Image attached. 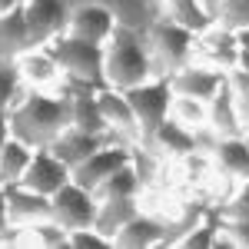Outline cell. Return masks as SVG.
<instances>
[{
    "label": "cell",
    "instance_id": "cell-1",
    "mask_svg": "<svg viewBox=\"0 0 249 249\" xmlns=\"http://www.w3.org/2000/svg\"><path fill=\"white\" fill-rule=\"evenodd\" d=\"M10 133L34 150H47L70 126V93L67 90H27L10 107Z\"/></svg>",
    "mask_w": 249,
    "mask_h": 249
},
{
    "label": "cell",
    "instance_id": "cell-2",
    "mask_svg": "<svg viewBox=\"0 0 249 249\" xmlns=\"http://www.w3.org/2000/svg\"><path fill=\"white\" fill-rule=\"evenodd\" d=\"M103 73H107V87H116V90H130L153 80V60L146 50L143 30L116 23L113 34L103 43Z\"/></svg>",
    "mask_w": 249,
    "mask_h": 249
},
{
    "label": "cell",
    "instance_id": "cell-3",
    "mask_svg": "<svg viewBox=\"0 0 249 249\" xmlns=\"http://www.w3.org/2000/svg\"><path fill=\"white\" fill-rule=\"evenodd\" d=\"M53 60L63 70V83L67 87H90V90H103L107 87V73H103V43H90V40L70 37L67 30L50 37L43 43Z\"/></svg>",
    "mask_w": 249,
    "mask_h": 249
},
{
    "label": "cell",
    "instance_id": "cell-4",
    "mask_svg": "<svg viewBox=\"0 0 249 249\" xmlns=\"http://www.w3.org/2000/svg\"><path fill=\"white\" fill-rule=\"evenodd\" d=\"M143 37H146V50H150V60H153V77H170L173 70L193 63L196 34L190 27L176 23L173 17H166V14H160L143 30Z\"/></svg>",
    "mask_w": 249,
    "mask_h": 249
},
{
    "label": "cell",
    "instance_id": "cell-5",
    "mask_svg": "<svg viewBox=\"0 0 249 249\" xmlns=\"http://www.w3.org/2000/svg\"><path fill=\"white\" fill-rule=\"evenodd\" d=\"M130 107L136 113V123H140V146H146L153 133L160 130V123L170 116V100H173V90H170V80L166 77H153L140 87H130L123 90Z\"/></svg>",
    "mask_w": 249,
    "mask_h": 249
},
{
    "label": "cell",
    "instance_id": "cell-6",
    "mask_svg": "<svg viewBox=\"0 0 249 249\" xmlns=\"http://www.w3.org/2000/svg\"><path fill=\"white\" fill-rule=\"evenodd\" d=\"M77 0H23V17L30 27V43L43 47L50 37H57L70 23V10Z\"/></svg>",
    "mask_w": 249,
    "mask_h": 249
},
{
    "label": "cell",
    "instance_id": "cell-7",
    "mask_svg": "<svg viewBox=\"0 0 249 249\" xmlns=\"http://www.w3.org/2000/svg\"><path fill=\"white\" fill-rule=\"evenodd\" d=\"M50 216L57 219L60 226H67V230L93 226V219H96V196L70 179L67 186H60V190L50 196Z\"/></svg>",
    "mask_w": 249,
    "mask_h": 249
},
{
    "label": "cell",
    "instance_id": "cell-8",
    "mask_svg": "<svg viewBox=\"0 0 249 249\" xmlns=\"http://www.w3.org/2000/svg\"><path fill=\"white\" fill-rule=\"evenodd\" d=\"M133 146L130 143H107V146H100L93 156H87L80 166H73V183L93 193L110 173H116L120 166H126L133 160Z\"/></svg>",
    "mask_w": 249,
    "mask_h": 249
},
{
    "label": "cell",
    "instance_id": "cell-9",
    "mask_svg": "<svg viewBox=\"0 0 249 249\" xmlns=\"http://www.w3.org/2000/svg\"><path fill=\"white\" fill-rule=\"evenodd\" d=\"M107 143H126V140H120L116 133H87V130H77V126H67L47 150L73 170V166H80L87 156H93L96 150L107 146ZM130 146H133V143H130Z\"/></svg>",
    "mask_w": 249,
    "mask_h": 249
},
{
    "label": "cell",
    "instance_id": "cell-10",
    "mask_svg": "<svg viewBox=\"0 0 249 249\" xmlns=\"http://www.w3.org/2000/svg\"><path fill=\"white\" fill-rule=\"evenodd\" d=\"M70 179H73V170H70L63 160H57L50 150H34V160H30V166L23 173L20 186L40 193V196H53V193H57L60 186H67Z\"/></svg>",
    "mask_w": 249,
    "mask_h": 249
},
{
    "label": "cell",
    "instance_id": "cell-11",
    "mask_svg": "<svg viewBox=\"0 0 249 249\" xmlns=\"http://www.w3.org/2000/svg\"><path fill=\"white\" fill-rule=\"evenodd\" d=\"M116 17L96 0H77L73 10H70V23H67V34L80 40H90V43H107V37L113 34Z\"/></svg>",
    "mask_w": 249,
    "mask_h": 249
},
{
    "label": "cell",
    "instance_id": "cell-12",
    "mask_svg": "<svg viewBox=\"0 0 249 249\" xmlns=\"http://www.w3.org/2000/svg\"><path fill=\"white\" fill-rule=\"evenodd\" d=\"M236 57H239L236 30L219 27V23H210L203 34H196V53H193V60L210 63V67H219V70L230 73L232 67H236Z\"/></svg>",
    "mask_w": 249,
    "mask_h": 249
},
{
    "label": "cell",
    "instance_id": "cell-13",
    "mask_svg": "<svg viewBox=\"0 0 249 249\" xmlns=\"http://www.w3.org/2000/svg\"><path fill=\"white\" fill-rule=\"evenodd\" d=\"M166 80H170V90H173V93L196 96V100H206V103H210V96L216 93V90H219V83L226 80V70L193 60V63H186V67L173 70Z\"/></svg>",
    "mask_w": 249,
    "mask_h": 249
},
{
    "label": "cell",
    "instance_id": "cell-14",
    "mask_svg": "<svg viewBox=\"0 0 249 249\" xmlns=\"http://www.w3.org/2000/svg\"><path fill=\"white\" fill-rule=\"evenodd\" d=\"M17 70L30 90H60L63 87V70L53 60L47 47H30L17 57Z\"/></svg>",
    "mask_w": 249,
    "mask_h": 249
},
{
    "label": "cell",
    "instance_id": "cell-15",
    "mask_svg": "<svg viewBox=\"0 0 249 249\" xmlns=\"http://www.w3.org/2000/svg\"><path fill=\"white\" fill-rule=\"evenodd\" d=\"M96 103L103 110V120H107L110 133H116L126 143H140V123H136V113H133V107H130V100H126L123 90L103 87V90H96Z\"/></svg>",
    "mask_w": 249,
    "mask_h": 249
},
{
    "label": "cell",
    "instance_id": "cell-16",
    "mask_svg": "<svg viewBox=\"0 0 249 249\" xmlns=\"http://www.w3.org/2000/svg\"><path fill=\"white\" fill-rule=\"evenodd\" d=\"M3 199H7V219H10V226L27 230V226H34V223L50 216V196H40V193L27 190L20 183L7 186Z\"/></svg>",
    "mask_w": 249,
    "mask_h": 249
},
{
    "label": "cell",
    "instance_id": "cell-17",
    "mask_svg": "<svg viewBox=\"0 0 249 249\" xmlns=\"http://www.w3.org/2000/svg\"><path fill=\"white\" fill-rule=\"evenodd\" d=\"M146 150L156 156H170V160H183L186 153L193 150H203V143H199V130H190V126H183V123H176V120H163L160 123V130L153 133V140L146 143Z\"/></svg>",
    "mask_w": 249,
    "mask_h": 249
},
{
    "label": "cell",
    "instance_id": "cell-18",
    "mask_svg": "<svg viewBox=\"0 0 249 249\" xmlns=\"http://www.w3.org/2000/svg\"><path fill=\"white\" fill-rule=\"evenodd\" d=\"M213 166L219 173H226L232 176L236 183H243L249 179V136H219L216 143H213Z\"/></svg>",
    "mask_w": 249,
    "mask_h": 249
},
{
    "label": "cell",
    "instance_id": "cell-19",
    "mask_svg": "<svg viewBox=\"0 0 249 249\" xmlns=\"http://www.w3.org/2000/svg\"><path fill=\"white\" fill-rule=\"evenodd\" d=\"M70 93V126L77 130H87V133H110L107 120H103V110L96 103V90L90 87H60Z\"/></svg>",
    "mask_w": 249,
    "mask_h": 249
},
{
    "label": "cell",
    "instance_id": "cell-20",
    "mask_svg": "<svg viewBox=\"0 0 249 249\" xmlns=\"http://www.w3.org/2000/svg\"><path fill=\"white\" fill-rule=\"evenodd\" d=\"M163 236H166V223H160L156 216L140 210L133 219L113 236V246H120V249H150V246H160Z\"/></svg>",
    "mask_w": 249,
    "mask_h": 249
},
{
    "label": "cell",
    "instance_id": "cell-21",
    "mask_svg": "<svg viewBox=\"0 0 249 249\" xmlns=\"http://www.w3.org/2000/svg\"><path fill=\"white\" fill-rule=\"evenodd\" d=\"M210 130L216 136H243V123H239V113H236V96H232L230 87V73L219 83V90L210 96Z\"/></svg>",
    "mask_w": 249,
    "mask_h": 249
},
{
    "label": "cell",
    "instance_id": "cell-22",
    "mask_svg": "<svg viewBox=\"0 0 249 249\" xmlns=\"http://www.w3.org/2000/svg\"><path fill=\"white\" fill-rule=\"evenodd\" d=\"M30 27L23 17V3L10 14H0V60H17L23 50H30Z\"/></svg>",
    "mask_w": 249,
    "mask_h": 249
},
{
    "label": "cell",
    "instance_id": "cell-23",
    "mask_svg": "<svg viewBox=\"0 0 249 249\" xmlns=\"http://www.w3.org/2000/svg\"><path fill=\"white\" fill-rule=\"evenodd\" d=\"M96 3H103L116 17V23H126V27H136V30H146L163 14L160 0H96Z\"/></svg>",
    "mask_w": 249,
    "mask_h": 249
},
{
    "label": "cell",
    "instance_id": "cell-24",
    "mask_svg": "<svg viewBox=\"0 0 249 249\" xmlns=\"http://www.w3.org/2000/svg\"><path fill=\"white\" fill-rule=\"evenodd\" d=\"M136 213H140L136 196H130V199H100V203H96V219H93V226L103 232V236H110V239H113V236L123 230L130 219H133Z\"/></svg>",
    "mask_w": 249,
    "mask_h": 249
},
{
    "label": "cell",
    "instance_id": "cell-25",
    "mask_svg": "<svg viewBox=\"0 0 249 249\" xmlns=\"http://www.w3.org/2000/svg\"><path fill=\"white\" fill-rule=\"evenodd\" d=\"M30 160H34V146H27L23 140L10 136L7 146L0 150V190L20 183L23 173H27V166H30Z\"/></svg>",
    "mask_w": 249,
    "mask_h": 249
},
{
    "label": "cell",
    "instance_id": "cell-26",
    "mask_svg": "<svg viewBox=\"0 0 249 249\" xmlns=\"http://www.w3.org/2000/svg\"><path fill=\"white\" fill-rule=\"evenodd\" d=\"M140 173H136V166H133V160L126 163V166H120L116 173H110L100 186L93 190V196H96V203L100 199H130V196H136L140 193Z\"/></svg>",
    "mask_w": 249,
    "mask_h": 249
},
{
    "label": "cell",
    "instance_id": "cell-27",
    "mask_svg": "<svg viewBox=\"0 0 249 249\" xmlns=\"http://www.w3.org/2000/svg\"><path fill=\"white\" fill-rule=\"evenodd\" d=\"M160 7H163L166 17H173L176 23H183V27H190L193 34H203L213 23L199 0H160Z\"/></svg>",
    "mask_w": 249,
    "mask_h": 249
},
{
    "label": "cell",
    "instance_id": "cell-28",
    "mask_svg": "<svg viewBox=\"0 0 249 249\" xmlns=\"http://www.w3.org/2000/svg\"><path fill=\"white\" fill-rule=\"evenodd\" d=\"M170 120L190 126V130H203L206 120H210V103L206 100H196V96H183V93H173L170 100Z\"/></svg>",
    "mask_w": 249,
    "mask_h": 249
},
{
    "label": "cell",
    "instance_id": "cell-29",
    "mask_svg": "<svg viewBox=\"0 0 249 249\" xmlns=\"http://www.w3.org/2000/svg\"><path fill=\"white\" fill-rule=\"evenodd\" d=\"M27 90H30V87L20 77L17 60H0V113H10V107H14Z\"/></svg>",
    "mask_w": 249,
    "mask_h": 249
},
{
    "label": "cell",
    "instance_id": "cell-30",
    "mask_svg": "<svg viewBox=\"0 0 249 249\" xmlns=\"http://www.w3.org/2000/svg\"><path fill=\"white\" fill-rule=\"evenodd\" d=\"M27 243L34 246H47V249H60V246H70V230L60 226L53 216L40 219L34 226H27Z\"/></svg>",
    "mask_w": 249,
    "mask_h": 249
},
{
    "label": "cell",
    "instance_id": "cell-31",
    "mask_svg": "<svg viewBox=\"0 0 249 249\" xmlns=\"http://www.w3.org/2000/svg\"><path fill=\"white\" fill-rule=\"evenodd\" d=\"M216 232H219V216H213V213H203L199 216V223L193 226L176 246H186V249H213L216 246Z\"/></svg>",
    "mask_w": 249,
    "mask_h": 249
},
{
    "label": "cell",
    "instance_id": "cell-32",
    "mask_svg": "<svg viewBox=\"0 0 249 249\" xmlns=\"http://www.w3.org/2000/svg\"><path fill=\"white\" fill-rule=\"evenodd\" d=\"M230 249H249V219H223L219 216V232H216V246Z\"/></svg>",
    "mask_w": 249,
    "mask_h": 249
},
{
    "label": "cell",
    "instance_id": "cell-33",
    "mask_svg": "<svg viewBox=\"0 0 249 249\" xmlns=\"http://www.w3.org/2000/svg\"><path fill=\"white\" fill-rule=\"evenodd\" d=\"M230 87H232V96H236V113H239V123H243V133H249V70L232 67Z\"/></svg>",
    "mask_w": 249,
    "mask_h": 249
},
{
    "label": "cell",
    "instance_id": "cell-34",
    "mask_svg": "<svg viewBox=\"0 0 249 249\" xmlns=\"http://www.w3.org/2000/svg\"><path fill=\"white\" fill-rule=\"evenodd\" d=\"M113 239L103 236L96 226H83V230H70V249H110Z\"/></svg>",
    "mask_w": 249,
    "mask_h": 249
},
{
    "label": "cell",
    "instance_id": "cell-35",
    "mask_svg": "<svg viewBox=\"0 0 249 249\" xmlns=\"http://www.w3.org/2000/svg\"><path fill=\"white\" fill-rule=\"evenodd\" d=\"M223 219H249V179L239 183V190L230 196V203L219 210Z\"/></svg>",
    "mask_w": 249,
    "mask_h": 249
},
{
    "label": "cell",
    "instance_id": "cell-36",
    "mask_svg": "<svg viewBox=\"0 0 249 249\" xmlns=\"http://www.w3.org/2000/svg\"><path fill=\"white\" fill-rule=\"evenodd\" d=\"M10 120H7V113H0V150L7 146V140H10Z\"/></svg>",
    "mask_w": 249,
    "mask_h": 249
},
{
    "label": "cell",
    "instance_id": "cell-37",
    "mask_svg": "<svg viewBox=\"0 0 249 249\" xmlns=\"http://www.w3.org/2000/svg\"><path fill=\"white\" fill-rule=\"evenodd\" d=\"M10 230V219H7V199H3V190H0V236Z\"/></svg>",
    "mask_w": 249,
    "mask_h": 249
},
{
    "label": "cell",
    "instance_id": "cell-38",
    "mask_svg": "<svg viewBox=\"0 0 249 249\" xmlns=\"http://www.w3.org/2000/svg\"><path fill=\"white\" fill-rule=\"evenodd\" d=\"M236 43L239 50H249V30H236Z\"/></svg>",
    "mask_w": 249,
    "mask_h": 249
},
{
    "label": "cell",
    "instance_id": "cell-39",
    "mask_svg": "<svg viewBox=\"0 0 249 249\" xmlns=\"http://www.w3.org/2000/svg\"><path fill=\"white\" fill-rule=\"evenodd\" d=\"M23 0H0V14H10L14 7H20Z\"/></svg>",
    "mask_w": 249,
    "mask_h": 249
},
{
    "label": "cell",
    "instance_id": "cell-40",
    "mask_svg": "<svg viewBox=\"0 0 249 249\" xmlns=\"http://www.w3.org/2000/svg\"><path fill=\"white\" fill-rule=\"evenodd\" d=\"M236 67H239V70H249V50H239V57H236Z\"/></svg>",
    "mask_w": 249,
    "mask_h": 249
},
{
    "label": "cell",
    "instance_id": "cell-41",
    "mask_svg": "<svg viewBox=\"0 0 249 249\" xmlns=\"http://www.w3.org/2000/svg\"><path fill=\"white\" fill-rule=\"evenodd\" d=\"M246 136H249V133H246Z\"/></svg>",
    "mask_w": 249,
    "mask_h": 249
}]
</instances>
